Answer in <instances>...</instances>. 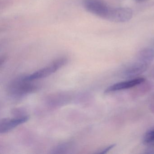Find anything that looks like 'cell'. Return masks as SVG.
<instances>
[{"instance_id":"5b68a950","label":"cell","mask_w":154,"mask_h":154,"mask_svg":"<svg viewBox=\"0 0 154 154\" xmlns=\"http://www.w3.org/2000/svg\"><path fill=\"white\" fill-rule=\"evenodd\" d=\"M133 12L127 8H112L108 20L116 23H122L131 19Z\"/></svg>"},{"instance_id":"9c48e42d","label":"cell","mask_w":154,"mask_h":154,"mask_svg":"<svg viewBox=\"0 0 154 154\" xmlns=\"http://www.w3.org/2000/svg\"><path fill=\"white\" fill-rule=\"evenodd\" d=\"M70 146V145L68 144H64L63 145H60V146H57L53 150L54 153H63V151H66L67 150L68 147Z\"/></svg>"},{"instance_id":"8992f818","label":"cell","mask_w":154,"mask_h":154,"mask_svg":"<svg viewBox=\"0 0 154 154\" xmlns=\"http://www.w3.org/2000/svg\"><path fill=\"white\" fill-rule=\"evenodd\" d=\"M145 81L146 79L143 77H137L124 82H120L109 86L105 90L104 93L108 94L117 91L127 90L137 86Z\"/></svg>"},{"instance_id":"7a4b0ae2","label":"cell","mask_w":154,"mask_h":154,"mask_svg":"<svg viewBox=\"0 0 154 154\" xmlns=\"http://www.w3.org/2000/svg\"><path fill=\"white\" fill-rule=\"evenodd\" d=\"M85 8L93 15L104 19H109L112 8L102 0H83Z\"/></svg>"},{"instance_id":"8fae6325","label":"cell","mask_w":154,"mask_h":154,"mask_svg":"<svg viewBox=\"0 0 154 154\" xmlns=\"http://www.w3.org/2000/svg\"><path fill=\"white\" fill-rule=\"evenodd\" d=\"M146 153H147V154H154V146H151L150 148L146 149Z\"/></svg>"},{"instance_id":"277c9868","label":"cell","mask_w":154,"mask_h":154,"mask_svg":"<svg viewBox=\"0 0 154 154\" xmlns=\"http://www.w3.org/2000/svg\"><path fill=\"white\" fill-rule=\"evenodd\" d=\"M67 62V59L66 58H59L48 66L40 69L30 75L24 76V77L26 80L29 81L45 78L55 72L57 70L64 66Z\"/></svg>"},{"instance_id":"52a82bcc","label":"cell","mask_w":154,"mask_h":154,"mask_svg":"<svg viewBox=\"0 0 154 154\" xmlns=\"http://www.w3.org/2000/svg\"><path fill=\"white\" fill-rule=\"evenodd\" d=\"M29 119V117L26 116L16 119L5 118L2 119L0 122V132L5 133L9 132L18 125L26 122Z\"/></svg>"},{"instance_id":"30bf717a","label":"cell","mask_w":154,"mask_h":154,"mask_svg":"<svg viewBox=\"0 0 154 154\" xmlns=\"http://www.w3.org/2000/svg\"><path fill=\"white\" fill-rule=\"evenodd\" d=\"M116 145L115 144H112V145H110V146H108L106 147L105 148L103 149H102L100 150V152H98V153H100V154H105V153H107L108 151L110 150L111 149H112L113 148H114L115 146Z\"/></svg>"},{"instance_id":"3957f363","label":"cell","mask_w":154,"mask_h":154,"mask_svg":"<svg viewBox=\"0 0 154 154\" xmlns=\"http://www.w3.org/2000/svg\"><path fill=\"white\" fill-rule=\"evenodd\" d=\"M27 81L24 76L17 78L12 82L8 87V91L11 95L21 96L31 93L36 91L37 86Z\"/></svg>"},{"instance_id":"6da1fadb","label":"cell","mask_w":154,"mask_h":154,"mask_svg":"<svg viewBox=\"0 0 154 154\" xmlns=\"http://www.w3.org/2000/svg\"><path fill=\"white\" fill-rule=\"evenodd\" d=\"M154 59V51L150 48L140 50L135 60L128 65L123 72L126 77L133 78L143 73L148 68Z\"/></svg>"},{"instance_id":"7c38bea8","label":"cell","mask_w":154,"mask_h":154,"mask_svg":"<svg viewBox=\"0 0 154 154\" xmlns=\"http://www.w3.org/2000/svg\"><path fill=\"white\" fill-rule=\"evenodd\" d=\"M138 1H144V0H137Z\"/></svg>"},{"instance_id":"ba28073f","label":"cell","mask_w":154,"mask_h":154,"mask_svg":"<svg viewBox=\"0 0 154 154\" xmlns=\"http://www.w3.org/2000/svg\"><path fill=\"white\" fill-rule=\"evenodd\" d=\"M143 143L148 146H154V127L145 133L143 138Z\"/></svg>"}]
</instances>
